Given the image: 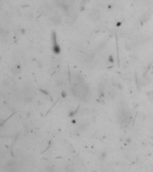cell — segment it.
<instances>
[{
	"mask_svg": "<svg viewBox=\"0 0 153 172\" xmlns=\"http://www.w3.org/2000/svg\"><path fill=\"white\" fill-rule=\"evenodd\" d=\"M72 92L77 99L85 100L90 94V90L87 83L82 79H76L72 85Z\"/></svg>",
	"mask_w": 153,
	"mask_h": 172,
	"instance_id": "cell-1",
	"label": "cell"
},
{
	"mask_svg": "<svg viewBox=\"0 0 153 172\" xmlns=\"http://www.w3.org/2000/svg\"><path fill=\"white\" fill-rule=\"evenodd\" d=\"M117 120L121 125H128L132 120V115L128 109L121 108L117 112Z\"/></svg>",
	"mask_w": 153,
	"mask_h": 172,
	"instance_id": "cell-2",
	"label": "cell"
},
{
	"mask_svg": "<svg viewBox=\"0 0 153 172\" xmlns=\"http://www.w3.org/2000/svg\"><path fill=\"white\" fill-rule=\"evenodd\" d=\"M89 16L90 18L91 19L92 21H98L100 18V14H99V12L98 10H92L90 14H89Z\"/></svg>",
	"mask_w": 153,
	"mask_h": 172,
	"instance_id": "cell-3",
	"label": "cell"
},
{
	"mask_svg": "<svg viewBox=\"0 0 153 172\" xmlns=\"http://www.w3.org/2000/svg\"><path fill=\"white\" fill-rule=\"evenodd\" d=\"M15 168H16V164L13 160H10L8 163H6V169L9 172H14L15 170Z\"/></svg>",
	"mask_w": 153,
	"mask_h": 172,
	"instance_id": "cell-4",
	"label": "cell"
},
{
	"mask_svg": "<svg viewBox=\"0 0 153 172\" xmlns=\"http://www.w3.org/2000/svg\"><path fill=\"white\" fill-rule=\"evenodd\" d=\"M64 171L65 172H74V167L70 164L68 165H65V168H64Z\"/></svg>",
	"mask_w": 153,
	"mask_h": 172,
	"instance_id": "cell-5",
	"label": "cell"
},
{
	"mask_svg": "<svg viewBox=\"0 0 153 172\" xmlns=\"http://www.w3.org/2000/svg\"><path fill=\"white\" fill-rule=\"evenodd\" d=\"M47 172H55L54 168H53L52 166H48V167H47Z\"/></svg>",
	"mask_w": 153,
	"mask_h": 172,
	"instance_id": "cell-6",
	"label": "cell"
}]
</instances>
